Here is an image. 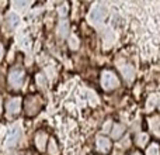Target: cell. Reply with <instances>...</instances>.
<instances>
[{
	"label": "cell",
	"mask_w": 160,
	"mask_h": 155,
	"mask_svg": "<svg viewBox=\"0 0 160 155\" xmlns=\"http://www.w3.org/2000/svg\"><path fill=\"white\" fill-rule=\"evenodd\" d=\"M101 86L105 90H112V89L119 86V80L114 72H111V71H104V72L101 73Z\"/></svg>",
	"instance_id": "6da1fadb"
},
{
	"label": "cell",
	"mask_w": 160,
	"mask_h": 155,
	"mask_svg": "<svg viewBox=\"0 0 160 155\" xmlns=\"http://www.w3.org/2000/svg\"><path fill=\"white\" fill-rule=\"evenodd\" d=\"M24 78H25V73L22 69H18V68L11 69L10 73H8V83H10L11 88L20 89L22 86V83H24Z\"/></svg>",
	"instance_id": "7a4b0ae2"
},
{
	"label": "cell",
	"mask_w": 160,
	"mask_h": 155,
	"mask_svg": "<svg viewBox=\"0 0 160 155\" xmlns=\"http://www.w3.org/2000/svg\"><path fill=\"white\" fill-rule=\"evenodd\" d=\"M6 109H7V113L10 114H17L20 111V109H21V99L20 97H13V99H10L7 102V106H6Z\"/></svg>",
	"instance_id": "3957f363"
},
{
	"label": "cell",
	"mask_w": 160,
	"mask_h": 155,
	"mask_svg": "<svg viewBox=\"0 0 160 155\" xmlns=\"http://www.w3.org/2000/svg\"><path fill=\"white\" fill-rule=\"evenodd\" d=\"M39 109H41V99H39V96L37 97L35 103H32V96L28 97L27 102H25V110H27V113L28 114H35Z\"/></svg>",
	"instance_id": "277c9868"
},
{
	"label": "cell",
	"mask_w": 160,
	"mask_h": 155,
	"mask_svg": "<svg viewBox=\"0 0 160 155\" xmlns=\"http://www.w3.org/2000/svg\"><path fill=\"white\" fill-rule=\"evenodd\" d=\"M104 16H105V8L97 7L88 14V20H90L91 23H94V24H97V23H100L102 19H104Z\"/></svg>",
	"instance_id": "5b68a950"
},
{
	"label": "cell",
	"mask_w": 160,
	"mask_h": 155,
	"mask_svg": "<svg viewBox=\"0 0 160 155\" xmlns=\"http://www.w3.org/2000/svg\"><path fill=\"white\" fill-rule=\"evenodd\" d=\"M97 150L102 154H107L108 151L111 150V141L108 138H105V137L100 136L98 138H97Z\"/></svg>",
	"instance_id": "8992f818"
},
{
	"label": "cell",
	"mask_w": 160,
	"mask_h": 155,
	"mask_svg": "<svg viewBox=\"0 0 160 155\" xmlns=\"http://www.w3.org/2000/svg\"><path fill=\"white\" fill-rule=\"evenodd\" d=\"M20 136H21V130H20L18 127H14L13 130L10 131V134H8V138H7V145H8V147H11V145H16L17 141L20 140Z\"/></svg>",
	"instance_id": "52a82bcc"
},
{
	"label": "cell",
	"mask_w": 160,
	"mask_h": 155,
	"mask_svg": "<svg viewBox=\"0 0 160 155\" xmlns=\"http://www.w3.org/2000/svg\"><path fill=\"white\" fill-rule=\"evenodd\" d=\"M35 144H37V147H38V150H41V151L44 150L45 145H47V134L39 131L35 136Z\"/></svg>",
	"instance_id": "ba28073f"
},
{
	"label": "cell",
	"mask_w": 160,
	"mask_h": 155,
	"mask_svg": "<svg viewBox=\"0 0 160 155\" xmlns=\"http://www.w3.org/2000/svg\"><path fill=\"white\" fill-rule=\"evenodd\" d=\"M121 72L127 80H132L133 76H135V69H133L131 65H124V67H121Z\"/></svg>",
	"instance_id": "9c48e42d"
},
{
	"label": "cell",
	"mask_w": 160,
	"mask_h": 155,
	"mask_svg": "<svg viewBox=\"0 0 160 155\" xmlns=\"http://www.w3.org/2000/svg\"><path fill=\"white\" fill-rule=\"evenodd\" d=\"M150 123V128H152V131L156 134V136L160 137V119L159 117H152V119L149 120Z\"/></svg>",
	"instance_id": "30bf717a"
},
{
	"label": "cell",
	"mask_w": 160,
	"mask_h": 155,
	"mask_svg": "<svg viewBox=\"0 0 160 155\" xmlns=\"http://www.w3.org/2000/svg\"><path fill=\"white\" fill-rule=\"evenodd\" d=\"M112 137L114 138H118V137H121L122 136V133H124V126H121V124H114V127H112Z\"/></svg>",
	"instance_id": "8fae6325"
},
{
	"label": "cell",
	"mask_w": 160,
	"mask_h": 155,
	"mask_svg": "<svg viewBox=\"0 0 160 155\" xmlns=\"http://www.w3.org/2000/svg\"><path fill=\"white\" fill-rule=\"evenodd\" d=\"M146 155H160V147L156 142L150 144V147H148L146 150Z\"/></svg>",
	"instance_id": "7c38bea8"
},
{
	"label": "cell",
	"mask_w": 160,
	"mask_h": 155,
	"mask_svg": "<svg viewBox=\"0 0 160 155\" xmlns=\"http://www.w3.org/2000/svg\"><path fill=\"white\" fill-rule=\"evenodd\" d=\"M156 103H159V96L158 94H152V96L149 97V100H148V103H146V109L148 110H152V109L155 107Z\"/></svg>",
	"instance_id": "4fadbf2b"
},
{
	"label": "cell",
	"mask_w": 160,
	"mask_h": 155,
	"mask_svg": "<svg viewBox=\"0 0 160 155\" xmlns=\"http://www.w3.org/2000/svg\"><path fill=\"white\" fill-rule=\"evenodd\" d=\"M148 140H149V136L142 133V134H139V136H136V144H138L139 147H143V145L148 142Z\"/></svg>",
	"instance_id": "5bb4252c"
},
{
	"label": "cell",
	"mask_w": 160,
	"mask_h": 155,
	"mask_svg": "<svg viewBox=\"0 0 160 155\" xmlns=\"http://www.w3.org/2000/svg\"><path fill=\"white\" fill-rule=\"evenodd\" d=\"M68 33H69V24H68L66 21H62L61 24H59V34H61L62 37H65Z\"/></svg>",
	"instance_id": "9a60e30c"
},
{
	"label": "cell",
	"mask_w": 160,
	"mask_h": 155,
	"mask_svg": "<svg viewBox=\"0 0 160 155\" xmlns=\"http://www.w3.org/2000/svg\"><path fill=\"white\" fill-rule=\"evenodd\" d=\"M48 151H49L51 155H58V154H59V150H58V147H56V144H55V141H53V140H51Z\"/></svg>",
	"instance_id": "2e32d148"
},
{
	"label": "cell",
	"mask_w": 160,
	"mask_h": 155,
	"mask_svg": "<svg viewBox=\"0 0 160 155\" xmlns=\"http://www.w3.org/2000/svg\"><path fill=\"white\" fill-rule=\"evenodd\" d=\"M17 23H18V16H17V14H10V16H8V24H10L11 27H16Z\"/></svg>",
	"instance_id": "e0dca14e"
},
{
	"label": "cell",
	"mask_w": 160,
	"mask_h": 155,
	"mask_svg": "<svg viewBox=\"0 0 160 155\" xmlns=\"http://www.w3.org/2000/svg\"><path fill=\"white\" fill-rule=\"evenodd\" d=\"M2 56H3V45L0 44V59H2Z\"/></svg>",
	"instance_id": "ac0fdd59"
},
{
	"label": "cell",
	"mask_w": 160,
	"mask_h": 155,
	"mask_svg": "<svg viewBox=\"0 0 160 155\" xmlns=\"http://www.w3.org/2000/svg\"><path fill=\"white\" fill-rule=\"evenodd\" d=\"M158 106H159V110H160V102H159V103H158Z\"/></svg>",
	"instance_id": "d6986e66"
},
{
	"label": "cell",
	"mask_w": 160,
	"mask_h": 155,
	"mask_svg": "<svg viewBox=\"0 0 160 155\" xmlns=\"http://www.w3.org/2000/svg\"><path fill=\"white\" fill-rule=\"evenodd\" d=\"M132 155H141V154H132Z\"/></svg>",
	"instance_id": "ffe728a7"
},
{
	"label": "cell",
	"mask_w": 160,
	"mask_h": 155,
	"mask_svg": "<svg viewBox=\"0 0 160 155\" xmlns=\"http://www.w3.org/2000/svg\"><path fill=\"white\" fill-rule=\"evenodd\" d=\"M115 155H119V154H115Z\"/></svg>",
	"instance_id": "44dd1931"
}]
</instances>
